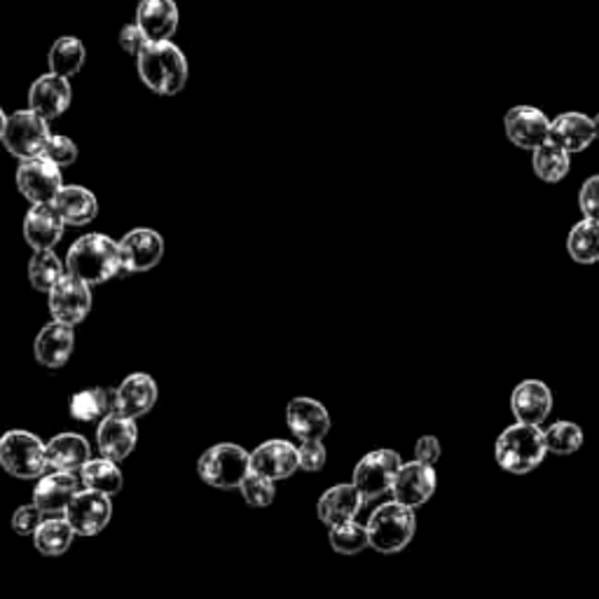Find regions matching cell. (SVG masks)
<instances>
[{
	"label": "cell",
	"mask_w": 599,
	"mask_h": 599,
	"mask_svg": "<svg viewBox=\"0 0 599 599\" xmlns=\"http://www.w3.org/2000/svg\"><path fill=\"white\" fill-rule=\"evenodd\" d=\"M74 536L76 530L66 518H49L38 527V532L33 534L35 551L47 557L64 555L70 549V543H74Z\"/></svg>",
	"instance_id": "31"
},
{
	"label": "cell",
	"mask_w": 599,
	"mask_h": 599,
	"mask_svg": "<svg viewBox=\"0 0 599 599\" xmlns=\"http://www.w3.org/2000/svg\"><path fill=\"white\" fill-rule=\"evenodd\" d=\"M138 78L150 92L160 97H176L185 90L190 78L188 57L179 45L150 43L148 49L138 59Z\"/></svg>",
	"instance_id": "2"
},
{
	"label": "cell",
	"mask_w": 599,
	"mask_h": 599,
	"mask_svg": "<svg viewBox=\"0 0 599 599\" xmlns=\"http://www.w3.org/2000/svg\"><path fill=\"white\" fill-rule=\"evenodd\" d=\"M16 188L33 204H55L64 190L61 167L41 155L33 160H24L16 167Z\"/></svg>",
	"instance_id": "9"
},
{
	"label": "cell",
	"mask_w": 599,
	"mask_h": 599,
	"mask_svg": "<svg viewBox=\"0 0 599 599\" xmlns=\"http://www.w3.org/2000/svg\"><path fill=\"white\" fill-rule=\"evenodd\" d=\"M78 146H76V140L74 138H68L64 134H55L49 140V146L45 150V157H49L52 162H57L61 169L68 167V165H74L78 160Z\"/></svg>",
	"instance_id": "39"
},
{
	"label": "cell",
	"mask_w": 599,
	"mask_h": 599,
	"mask_svg": "<svg viewBox=\"0 0 599 599\" xmlns=\"http://www.w3.org/2000/svg\"><path fill=\"white\" fill-rule=\"evenodd\" d=\"M66 223L55 204H33L24 218V239L33 251H52L61 241Z\"/></svg>",
	"instance_id": "18"
},
{
	"label": "cell",
	"mask_w": 599,
	"mask_h": 599,
	"mask_svg": "<svg viewBox=\"0 0 599 599\" xmlns=\"http://www.w3.org/2000/svg\"><path fill=\"white\" fill-rule=\"evenodd\" d=\"M197 473L208 487L237 489L251 473V454L235 443H218L200 456Z\"/></svg>",
	"instance_id": "6"
},
{
	"label": "cell",
	"mask_w": 599,
	"mask_h": 599,
	"mask_svg": "<svg viewBox=\"0 0 599 599\" xmlns=\"http://www.w3.org/2000/svg\"><path fill=\"white\" fill-rule=\"evenodd\" d=\"M78 478L76 473H49L38 481V487L33 489V504L38 506L43 513L61 516L66 513L68 504L78 495Z\"/></svg>",
	"instance_id": "26"
},
{
	"label": "cell",
	"mask_w": 599,
	"mask_h": 599,
	"mask_svg": "<svg viewBox=\"0 0 599 599\" xmlns=\"http://www.w3.org/2000/svg\"><path fill=\"white\" fill-rule=\"evenodd\" d=\"M49 122L41 117L38 113H33L31 109L26 111H16L12 115L3 113V125H0V140L8 148L10 155H14L16 160H33V157L45 155L49 140Z\"/></svg>",
	"instance_id": "5"
},
{
	"label": "cell",
	"mask_w": 599,
	"mask_h": 599,
	"mask_svg": "<svg viewBox=\"0 0 599 599\" xmlns=\"http://www.w3.org/2000/svg\"><path fill=\"white\" fill-rule=\"evenodd\" d=\"M113 506L111 497L99 495V491L84 489L78 491L76 499L68 504L64 518L70 522L78 536H97L111 522Z\"/></svg>",
	"instance_id": "13"
},
{
	"label": "cell",
	"mask_w": 599,
	"mask_h": 599,
	"mask_svg": "<svg viewBox=\"0 0 599 599\" xmlns=\"http://www.w3.org/2000/svg\"><path fill=\"white\" fill-rule=\"evenodd\" d=\"M532 169L543 183H562L572 169V155L555 144H545L532 152Z\"/></svg>",
	"instance_id": "32"
},
{
	"label": "cell",
	"mask_w": 599,
	"mask_h": 599,
	"mask_svg": "<svg viewBox=\"0 0 599 599\" xmlns=\"http://www.w3.org/2000/svg\"><path fill=\"white\" fill-rule=\"evenodd\" d=\"M157 396H160V392H157V384L150 375L132 373L129 377L122 380V384L115 389L111 415L136 421L138 417L148 415L155 408Z\"/></svg>",
	"instance_id": "15"
},
{
	"label": "cell",
	"mask_w": 599,
	"mask_h": 599,
	"mask_svg": "<svg viewBox=\"0 0 599 599\" xmlns=\"http://www.w3.org/2000/svg\"><path fill=\"white\" fill-rule=\"evenodd\" d=\"M47 61L52 74H57L61 78H74L80 74L87 61V49L76 35H64V38L55 41V45H52Z\"/></svg>",
	"instance_id": "29"
},
{
	"label": "cell",
	"mask_w": 599,
	"mask_h": 599,
	"mask_svg": "<svg viewBox=\"0 0 599 599\" xmlns=\"http://www.w3.org/2000/svg\"><path fill=\"white\" fill-rule=\"evenodd\" d=\"M545 436V448L553 454L567 456L576 454L580 448H584V429H580L576 421H555L549 429L543 431Z\"/></svg>",
	"instance_id": "36"
},
{
	"label": "cell",
	"mask_w": 599,
	"mask_h": 599,
	"mask_svg": "<svg viewBox=\"0 0 599 599\" xmlns=\"http://www.w3.org/2000/svg\"><path fill=\"white\" fill-rule=\"evenodd\" d=\"M592 120H595V132H597V138H599V113Z\"/></svg>",
	"instance_id": "45"
},
{
	"label": "cell",
	"mask_w": 599,
	"mask_h": 599,
	"mask_svg": "<svg viewBox=\"0 0 599 599\" xmlns=\"http://www.w3.org/2000/svg\"><path fill=\"white\" fill-rule=\"evenodd\" d=\"M122 268L125 272L140 274L160 265L165 256V239L152 227H136L120 239Z\"/></svg>",
	"instance_id": "12"
},
{
	"label": "cell",
	"mask_w": 599,
	"mask_h": 599,
	"mask_svg": "<svg viewBox=\"0 0 599 599\" xmlns=\"http://www.w3.org/2000/svg\"><path fill=\"white\" fill-rule=\"evenodd\" d=\"M297 452H300V468L303 471L316 473L326 466L328 454L321 440H305V443L297 448Z\"/></svg>",
	"instance_id": "42"
},
{
	"label": "cell",
	"mask_w": 599,
	"mask_h": 599,
	"mask_svg": "<svg viewBox=\"0 0 599 599\" xmlns=\"http://www.w3.org/2000/svg\"><path fill=\"white\" fill-rule=\"evenodd\" d=\"M120 47L122 49H125L127 52V55H132V57H140V55H144V52L148 49V45H150V41H148V35L144 33V29H140L136 22L134 24H125V26H122V31H120Z\"/></svg>",
	"instance_id": "43"
},
{
	"label": "cell",
	"mask_w": 599,
	"mask_h": 599,
	"mask_svg": "<svg viewBox=\"0 0 599 599\" xmlns=\"http://www.w3.org/2000/svg\"><path fill=\"white\" fill-rule=\"evenodd\" d=\"M80 481L87 489L99 491V495H105V497L117 495V491L122 489V483H125L117 464L105 460V456L103 460L87 462V466L80 471Z\"/></svg>",
	"instance_id": "34"
},
{
	"label": "cell",
	"mask_w": 599,
	"mask_h": 599,
	"mask_svg": "<svg viewBox=\"0 0 599 599\" xmlns=\"http://www.w3.org/2000/svg\"><path fill=\"white\" fill-rule=\"evenodd\" d=\"M551 127L553 120L534 105H513L504 117V129L510 144L530 152L551 144Z\"/></svg>",
	"instance_id": "11"
},
{
	"label": "cell",
	"mask_w": 599,
	"mask_h": 599,
	"mask_svg": "<svg viewBox=\"0 0 599 599\" xmlns=\"http://www.w3.org/2000/svg\"><path fill=\"white\" fill-rule=\"evenodd\" d=\"M415 454H417V462L427 464V466H433L440 460V443H438V438H433V436L419 438L417 445H415Z\"/></svg>",
	"instance_id": "44"
},
{
	"label": "cell",
	"mask_w": 599,
	"mask_h": 599,
	"mask_svg": "<svg viewBox=\"0 0 599 599\" xmlns=\"http://www.w3.org/2000/svg\"><path fill=\"white\" fill-rule=\"evenodd\" d=\"M68 274L61 258L52 251H35L29 260V281L38 293H49Z\"/></svg>",
	"instance_id": "33"
},
{
	"label": "cell",
	"mask_w": 599,
	"mask_h": 599,
	"mask_svg": "<svg viewBox=\"0 0 599 599\" xmlns=\"http://www.w3.org/2000/svg\"><path fill=\"white\" fill-rule=\"evenodd\" d=\"M363 506H365V501L354 483L335 485L328 491H324L319 504H316V516H319V520L332 530V527H340V524L357 520Z\"/></svg>",
	"instance_id": "22"
},
{
	"label": "cell",
	"mask_w": 599,
	"mask_h": 599,
	"mask_svg": "<svg viewBox=\"0 0 599 599\" xmlns=\"http://www.w3.org/2000/svg\"><path fill=\"white\" fill-rule=\"evenodd\" d=\"M592 140H597L592 117L578 113V111H569V113H562L553 120L551 144H555L562 150H567L569 155H578V152L588 150L592 146Z\"/></svg>",
	"instance_id": "23"
},
{
	"label": "cell",
	"mask_w": 599,
	"mask_h": 599,
	"mask_svg": "<svg viewBox=\"0 0 599 599\" xmlns=\"http://www.w3.org/2000/svg\"><path fill=\"white\" fill-rule=\"evenodd\" d=\"M578 208L580 214H584V218L599 223V173L590 176V179L580 185Z\"/></svg>",
	"instance_id": "40"
},
{
	"label": "cell",
	"mask_w": 599,
	"mask_h": 599,
	"mask_svg": "<svg viewBox=\"0 0 599 599\" xmlns=\"http://www.w3.org/2000/svg\"><path fill=\"white\" fill-rule=\"evenodd\" d=\"M0 464L14 478H41L47 471V445L38 436L12 429L0 438Z\"/></svg>",
	"instance_id": "7"
},
{
	"label": "cell",
	"mask_w": 599,
	"mask_h": 599,
	"mask_svg": "<svg viewBox=\"0 0 599 599\" xmlns=\"http://www.w3.org/2000/svg\"><path fill=\"white\" fill-rule=\"evenodd\" d=\"M55 206L66 225L82 227L90 225L99 216V200L92 190L82 185H64Z\"/></svg>",
	"instance_id": "28"
},
{
	"label": "cell",
	"mask_w": 599,
	"mask_h": 599,
	"mask_svg": "<svg viewBox=\"0 0 599 599\" xmlns=\"http://www.w3.org/2000/svg\"><path fill=\"white\" fill-rule=\"evenodd\" d=\"M66 270L68 274L82 279L90 286L105 284V281H111L120 272H125V268H122L120 241L103 233L82 235L70 244L66 253Z\"/></svg>",
	"instance_id": "1"
},
{
	"label": "cell",
	"mask_w": 599,
	"mask_h": 599,
	"mask_svg": "<svg viewBox=\"0 0 599 599\" xmlns=\"http://www.w3.org/2000/svg\"><path fill=\"white\" fill-rule=\"evenodd\" d=\"M239 489H241L244 501L253 508H268V506H272V501L276 497L274 483L262 478V475H258V473L246 475V481L241 483Z\"/></svg>",
	"instance_id": "38"
},
{
	"label": "cell",
	"mask_w": 599,
	"mask_h": 599,
	"mask_svg": "<svg viewBox=\"0 0 599 599\" xmlns=\"http://www.w3.org/2000/svg\"><path fill=\"white\" fill-rule=\"evenodd\" d=\"M43 510L31 504V506H22L16 513L12 516V530L20 534V536H29V534H35L38 532V527L45 522L43 520Z\"/></svg>",
	"instance_id": "41"
},
{
	"label": "cell",
	"mask_w": 599,
	"mask_h": 599,
	"mask_svg": "<svg viewBox=\"0 0 599 599\" xmlns=\"http://www.w3.org/2000/svg\"><path fill=\"white\" fill-rule=\"evenodd\" d=\"M567 253L578 265H595L599 262V223L578 221L567 237Z\"/></svg>",
	"instance_id": "30"
},
{
	"label": "cell",
	"mask_w": 599,
	"mask_h": 599,
	"mask_svg": "<svg viewBox=\"0 0 599 599\" xmlns=\"http://www.w3.org/2000/svg\"><path fill=\"white\" fill-rule=\"evenodd\" d=\"M92 286L84 284L82 279L66 274L59 284L47 293V305L52 321L66 324L70 328H76L87 319V314L92 309Z\"/></svg>",
	"instance_id": "10"
},
{
	"label": "cell",
	"mask_w": 599,
	"mask_h": 599,
	"mask_svg": "<svg viewBox=\"0 0 599 599\" xmlns=\"http://www.w3.org/2000/svg\"><path fill=\"white\" fill-rule=\"evenodd\" d=\"M113 400L115 392H105V389H84L78 392L74 398H70V417L78 421H94V419H105L113 412Z\"/></svg>",
	"instance_id": "35"
},
{
	"label": "cell",
	"mask_w": 599,
	"mask_h": 599,
	"mask_svg": "<svg viewBox=\"0 0 599 599\" xmlns=\"http://www.w3.org/2000/svg\"><path fill=\"white\" fill-rule=\"evenodd\" d=\"M286 421L293 436L300 440H324L330 431V415L324 408V403L300 396L293 398L286 408Z\"/></svg>",
	"instance_id": "20"
},
{
	"label": "cell",
	"mask_w": 599,
	"mask_h": 599,
	"mask_svg": "<svg viewBox=\"0 0 599 599\" xmlns=\"http://www.w3.org/2000/svg\"><path fill=\"white\" fill-rule=\"evenodd\" d=\"M300 468V452L289 440H268L251 452V473L268 481H286Z\"/></svg>",
	"instance_id": "17"
},
{
	"label": "cell",
	"mask_w": 599,
	"mask_h": 599,
	"mask_svg": "<svg viewBox=\"0 0 599 599\" xmlns=\"http://www.w3.org/2000/svg\"><path fill=\"white\" fill-rule=\"evenodd\" d=\"M436 491V471L421 462H408L403 464L398 478L394 483V501L403 506H425Z\"/></svg>",
	"instance_id": "21"
},
{
	"label": "cell",
	"mask_w": 599,
	"mask_h": 599,
	"mask_svg": "<svg viewBox=\"0 0 599 599\" xmlns=\"http://www.w3.org/2000/svg\"><path fill=\"white\" fill-rule=\"evenodd\" d=\"M138 443V429L134 419H122L115 415H109L101 419L99 431H97V445L105 460L122 462L134 452Z\"/></svg>",
	"instance_id": "25"
},
{
	"label": "cell",
	"mask_w": 599,
	"mask_h": 599,
	"mask_svg": "<svg viewBox=\"0 0 599 599\" xmlns=\"http://www.w3.org/2000/svg\"><path fill=\"white\" fill-rule=\"evenodd\" d=\"M70 99H74V87H70L68 78H61L49 70V74L41 76L31 84L29 109L52 122L68 111Z\"/></svg>",
	"instance_id": "16"
},
{
	"label": "cell",
	"mask_w": 599,
	"mask_h": 599,
	"mask_svg": "<svg viewBox=\"0 0 599 599\" xmlns=\"http://www.w3.org/2000/svg\"><path fill=\"white\" fill-rule=\"evenodd\" d=\"M403 468L400 454L394 450L368 452L354 468V485L365 504L384 497L394 489V483Z\"/></svg>",
	"instance_id": "8"
},
{
	"label": "cell",
	"mask_w": 599,
	"mask_h": 599,
	"mask_svg": "<svg viewBox=\"0 0 599 599\" xmlns=\"http://www.w3.org/2000/svg\"><path fill=\"white\" fill-rule=\"evenodd\" d=\"M74 347H76V330L66 324L49 321L47 326L41 328L38 335H35L33 354L41 365L57 370L68 363L70 354H74Z\"/></svg>",
	"instance_id": "19"
},
{
	"label": "cell",
	"mask_w": 599,
	"mask_h": 599,
	"mask_svg": "<svg viewBox=\"0 0 599 599\" xmlns=\"http://www.w3.org/2000/svg\"><path fill=\"white\" fill-rule=\"evenodd\" d=\"M90 462V443L78 433H59L47 443L49 473H78Z\"/></svg>",
	"instance_id": "27"
},
{
	"label": "cell",
	"mask_w": 599,
	"mask_h": 599,
	"mask_svg": "<svg viewBox=\"0 0 599 599\" xmlns=\"http://www.w3.org/2000/svg\"><path fill=\"white\" fill-rule=\"evenodd\" d=\"M365 527L370 534V549L384 555L400 553L415 539L417 532L415 508L403 506L398 501H386L370 513Z\"/></svg>",
	"instance_id": "4"
},
{
	"label": "cell",
	"mask_w": 599,
	"mask_h": 599,
	"mask_svg": "<svg viewBox=\"0 0 599 599\" xmlns=\"http://www.w3.org/2000/svg\"><path fill=\"white\" fill-rule=\"evenodd\" d=\"M553 405L555 398L551 386L541 380H524L510 394V412L520 425L541 427L551 417Z\"/></svg>",
	"instance_id": "14"
},
{
	"label": "cell",
	"mask_w": 599,
	"mask_h": 599,
	"mask_svg": "<svg viewBox=\"0 0 599 599\" xmlns=\"http://www.w3.org/2000/svg\"><path fill=\"white\" fill-rule=\"evenodd\" d=\"M328 539H330V549L340 555H359L370 545L368 527L359 524L357 520H351L340 527H332Z\"/></svg>",
	"instance_id": "37"
},
{
	"label": "cell",
	"mask_w": 599,
	"mask_h": 599,
	"mask_svg": "<svg viewBox=\"0 0 599 599\" xmlns=\"http://www.w3.org/2000/svg\"><path fill=\"white\" fill-rule=\"evenodd\" d=\"M179 5L176 0H140L136 8V24L144 29L150 43H167L179 29Z\"/></svg>",
	"instance_id": "24"
},
{
	"label": "cell",
	"mask_w": 599,
	"mask_h": 599,
	"mask_svg": "<svg viewBox=\"0 0 599 599\" xmlns=\"http://www.w3.org/2000/svg\"><path fill=\"white\" fill-rule=\"evenodd\" d=\"M545 454H549V448H545L543 429L532 425H520V421L504 429L495 445V460L499 468L513 475L532 473L543 464Z\"/></svg>",
	"instance_id": "3"
}]
</instances>
